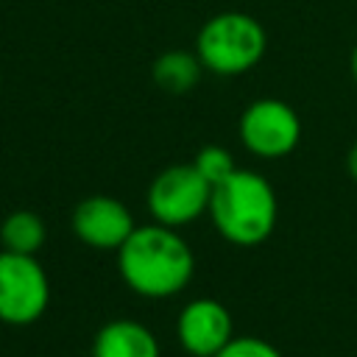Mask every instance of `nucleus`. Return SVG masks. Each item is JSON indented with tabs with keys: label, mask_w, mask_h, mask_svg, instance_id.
Wrapping results in <instances>:
<instances>
[{
	"label": "nucleus",
	"mask_w": 357,
	"mask_h": 357,
	"mask_svg": "<svg viewBox=\"0 0 357 357\" xmlns=\"http://www.w3.org/2000/svg\"><path fill=\"white\" fill-rule=\"evenodd\" d=\"M117 271L137 296L170 298L190 284L195 257L178 229L145 223L117 248Z\"/></svg>",
	"instance_id": "1"
},
{
	"label": "nucleus",
	"mask_w": 357,
	"mask_h": 357,
	"mask_svg": "<svg viewBox=\"0 0 357 357\" xmlns=\"http://www.w3.org/2000/svg\"><path fill=\"white\" fill-rule=\"evenodd\" d=\"M218 234L231 245H259L265 243L279 218V201L271 181L257 173L237 167L229 178L212 187L209 212Z\"/></svg>",
	"instance_id": "2"
},
{
	"label": "nucleus",
	"mask_w": 357,
	"mask_h": 357,
	"mask_svg": "<svg viewBox=\"0 0 357 357\" xmlns=\"http://www.w3.org/2000/svg\"><path fill=\"white\" fill-rule=\"evenodd\" d=\"M268 50L262 22L245 11H220L209 17L195 36V56L215 75H243L254 70Z\"/></svg>",
	"instance_id": "3"
},
{
	"label": "nucleus",
	"mask_w": 357,
	"mask_h": 357,
	"mask_svg": "<svg viewBox=\"0 0 357 357\" xmlns=\"http://www.w3.org/2000/svg\"><path fill=\"white\" fill-rule=\"evenodd\" d=\"M212 187L195 170V165H170L153 176L148 184V212L153 223L181 229L209 212Z\"/></svg>",
	"instance_id": "4"
},
{
	"label": "nucleus",
	"mask_w": 357,
	"mask_h": 357,
	"mask_svg": "<svg viewBox=\"0 0 357 357\" xmlns=\"http://www.w3.org/2000/svg\"><path fill=\"white\" fill-rule=\"evenodd\" d=\"M50 301V282L42 262L31 254L0 251V321L28 326L42 318Z\"/></svg>",
	"instance_id": "5"
},
{
	"label": "nucleus",
	"mask_w": 357,
	"mask_h": 357,
	"mask_svg": "<svg viewBox=\"0 0 357 357\" xmlns=\"http://www.w3.org/2000/svg\"><path fill=\"white\" fill-rule=\"evenodd\" d=\"M240 142L259 159H282L296 151L301 139V120L296 109L279 98H259L240 114Z\"/></svg>",
	"instance_id": "6"
},
{
	"label": "nucleus",
	"mask_w": 357,
	"mask_h": 357,
	"mask_svg": "<svg viewBox=\"0 0 357 357\" xmlns=\"http://www.w3.org/2000/svg\"><path fill=\"white\" fill-rule=\"evenodd\" d=\"M70 226L84 245L98 251H117L137 229L128 206L112 195H89L78 201Z\"/></svg>",
	"instance_id": "7"
},
{
	"label": "nucleus",
	"mask_w": 357,
	"mask_h": 357,
	"mask_svg": "<svg viewBox=\"0 0 357 357\" xmlns=\"http://www.w3.org/2000/svg\"><path fill=\"white\" fill-rule=\"evenodd\" d=\"M176 337L192 357H215L231 337L234 324L229 310L215 298H192L181 307L176 321Z\"/></svg>",
	"instance_id": "8"
},
{
	"label": "nucleus",
	"mask_w": 357,
	"mask_h": 357,
	"mask_svg": "<svg viewBox=\"0 0 357 357\" xmlns=\"http://www.w3.org/2000/svg\"><path fill=\"white\" fill-rule=\"evenodd\" d=\"M92 357H159V340L145 324L134 318H114L98 329Z\"/></svg>",
	"instance_id": "9"
},
{
	"label": "nucleus",
	"mask_w": 357,
	"mask_h": 357,
	"mask_svg": "<svg viewBox=\"0 0 357 357\" xmlns=\"http://www.w3.org/2000/svg\"><path fill=\"white\" fill-rule=\"evenodd\" d=\"M201 73H204V67H201L195 50L192 53L190 50H167L151 67L153 84L162 92H167V95H184V92H190L198 84Z\"/></svg>",
	"instance_id": "10"
},
{
	"label": "nucleus",
	"mask_w": 357,
	"mask_h": 357,
	"mask_svg": "<svg viewBox=\"0 0 357 357\" xmlns=\"http://www.w3.org/2000/svg\"><path fill=\"white\" fill-rule=\"evenodd\" d=\"M45 240H47L45 220L31 209H17V212L6 215L3 223H0V245H3V251L36 257V251L45 245Z\"/></svg>",
	"instance_id": "11"
},
{
	"label": "nucleus",
	"mask_w": 357,
	"mask_h": 357,
	"mask_svg": "<svg viewBox=\"0 0 357 357\" xmlns=\"http://www.w3.org/2000/svg\"><path fill=\"white\" fill-rule=\"evenodd\" d=\"M192 165H195V170L209 181V187H218L223 178H229V176L237 170L234 156H231L223 145H204V148L195 153Z\"/></svg>",
	"instance_id": "12"
},
{
	"label": "nucleus",
	"mask_w": 357,
	"mask_h": 357,
	"mask_svg": "<svg viewBox=\"0 0 357 357\" xmlns=\"http://www.w3.org/2000/svg\"><path fill=\"white\" fill-rule=\"evenodd\" d=\"M215 357H282L276 346H271L262 337H251V335H240L231 337Z\"/></svg>",
	"instance_id": "13"
},
{
	"label": "nucleus",
	"mask_w": 357,
	"mask_h": 357,
	"mask_svg": "<svg viewBox=\"0 0 357 357\" xmlns=\"http://www.w3.org/2000/svg\"><path fill=\"white\" fill-rule=\"evenodd\" d=\"M346 170H349V176L357 181V142L349 148V156H346Z\"/></svg>",
	"instance_id": "14"
},
{
	"label": "nucleus",
	"mask_w": 357,
	"mask_h": 357,
	"mask_svg": "<svg viewBox=\"0 0 357 357\" xmlns=\"http://www.w3.org/2000/svg\"><path fill=\"white\" fill-rule=\"evenodd\" d=\"M351 78H354V84H357V45H354V50H351Z\"/></svg>",
	"instance_id": "15"
}]
</instances>
